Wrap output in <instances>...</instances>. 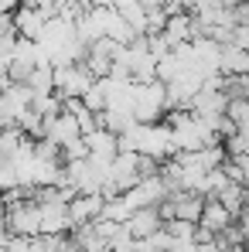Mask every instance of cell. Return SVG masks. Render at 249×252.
<instances>
[{"mask_svg":"<svg viewBox=\"0 0 249 252\" xmlns=\"http://www.w3.org/2000/svg\"><path fill=\"white\" fill-rule=\"evenodd\" d=\"M130 113L137 123H157L164 113V85L157 82H133V99H130Z\"/></svg>","mask_w":249,"mask_h":252,"instance_id":"cell-1","label":"cell"},{"mask_svg":"<svg viewBox=\"0 0 249 252\" xmlns=\"http://www.w3.org/2000/svg\"><path fill=\"white\" fill-rule=\"evenodd\" d=\"M3 225L10 235H41V208L38 201L31 198H17V201H7V215H3Z\"/></svg>","mask_w":249,"mask_h":252,"instance_id":"cell-2","label":"cell"},{"mask_svg":"<svg viewBox=\"0 0 249 252\" xmlns=\"http://www.w3.org/2000/svg\"><path fill=\"white\" fill-rule=\"evenodd\" d=\"M44 10L41 7H17L14 14H10V24H14V34L17 38H28V41H38L41 38V28H44Z\"/></svg>","mask_w":249,"mask_h":252,"instance_id":"cell-3","label":"cell"},{"mask_svg":"<svg viewBox=\"0 0 249 252\" xmlns=\"http://www.w3.org/2000/svg\"><path fill=\"white\" fill-rule=\"evenodd\" d=\"M82 133H79V123H75V116H69L65 109L58 113V116H48L44 120V140H51L58 150L62 147H69L72 140H79Z\"/></svg>","mask_w":249,"mask_h":252,"instance_id":"cell-4","label":"cell"},{"mask_svg":"<svg viewBox=\"0 0 249 252\" xmlns=\"http://www.w3.org/2000/svg\"><path fill=\"white\" fill-rule=\"evenodd\" d=\"M41 208V232L44 235H69L72 218H69V201H44Z\"/></svg>","mask_w":249,"mask_h":252,"instance_id":"cell-5","label":"cell"},{"mask_svg":"<svg viewBox=\"0 0 249 252\" xmlns=\"http://www.w3.org/2000/svg\"><path fill=\"white\" fill-rule=\"evenodd\" d=\"M167 205H171V215H174V218L198 225L205 198H202V194H195V191H171V194H167Z\"/></svg>","mask_w":249,"mask_h":252,"instance_id":"cell-6","label":"cell"},{"mask_svg":"<svg viewBox=\"0 0 249 252\" xmlns=\"http://www.w3.org/2000/svg\"><path fill=\"white\" fill-rule=\"evenodd\" d=\"M103 194H75L72 201H69V218H72V228L75 225H89V221H96L99 218V211H103Z\"/></svg>","mask_w":249,"mask_h":252,"instance_id":"cell-7","label":"cell"},{"mask_svg":"<svg viewBox=\"0 0 249 252\" xmlns=\"http://www.w3.org/2000/svg\"><path fill=\"white\" fill-rule=\"evenodd\" d=\"M161 34H164V41L171 44V48H178V44H188L191 38H195V31H191V14H188V10H178V14H171Z\"/></svg>","mask_w":249,"mask_h":252,"instance_id":"cell-8","label":"cell"},{"mask_svg":"<svg viewBox=\"0 0 249 252\" xmlns=\"http://www.w3.org/2000/svg\"><path fill=\"white\" fill-rule=\"evenodd\" d=\"M157 228H164L157 208H140V211H133V215L126 218V232H130L133 239H147V235H154Z\"/></svg>","mask_w":249,"mask_h":252,"instance_id":"cell-9","label":"cell"},{"mask_svg":"<svg viewBox=\"0 0 249 252\" xmlns=\"http://www.w3.org/2000/svg\"><path fill=\"white\" fill-rule=\"evenodd\" d=\"M218 75H249V51L232 48V44H222V55H218Z\"/></svg>","mask_w":249,"mask_h":252,"instance_id":"cell-10","label":"cell"},{"mask_svg":"<svg viewBox=\"0 0 249 252\" xmlns=\"http://www.w3.org/2000/svg\"><path fill=\"white\" fill-rule=\"evenodd\" d=\"M225 225H232V215L222 208L215 198H205V205H202V218H198V228H205L212 235H218Z\"/></svg>","mask_w":249,"mask_h":252,"instance_id":"cell-11","label":"cell"},{"mask_svg":"<svg viewBox=\"0 0 249 252\" xmlns=\"http://www.w3.org/2000/svg\"><path fill=\"white\" fill-rule=\"evenodd\" d=\"M212 198H215V201H218L222 208H225L229 215H232V218H236V215L243 211V205H246V188H243V184H232V181H229V184H225V188H218V191H215Z\"/></svg>","mask_w":249,"mask_h":252,"instance_id":"cell-12","label":"cell"},{"mask_svg":"<svg viewBox=\"0 0 249 252\" xmlns=\"http://www.w3.org/2000/svg\"><path fill=\"white\" fill-rule=\"evenodd\" d=\"M24 85L31 89V95H51V92H55V82H51V65H48V62L35 65Z\"/></svg>","mask_w":249,"mask_h":252,"instance_id":"cell-13","label":"cell"},{"mask_svg":"<svg viewBox=\"0 0 249 252\" xmlns=\"http://www.w3.org/2000/svg\"><path fill=\"white\" fill-rule=\"evenodd\" d=\"M167 249H171V235L164 228H157L147 239H137V252H167Z\"/></svg>","mask_w":249,"mask_h":252,"instance_id":"cell-14","label":"cell"},{"mask_svg":"<svg viewBox=\"0 0 249 252\" xmlns=\"http://www.w3.org/2000/svg\"><path fill=\"white\" fill-rule=\"evenodd\" d=\"M164 232L171 235V242L195 239V225H191V221H181V218H171V221H164Z\"/></svg>","mask_w":249,"mask_h":252,"instance_id":"cell-15","label":"cell"},{"mask_svg":"<svg viewBox=\"0 0 249 252\" xmlns=\"http://www.w3.org/2000/svg\"><path fill=\"white\" fill-rule=\"evenodd\" d=\"M65 235H31V252H62Z\"/></svg>","mask_w":249,"mask_h":252,"instance_id":"cell-16","label":"cell"},{"mask_svg":"<svg viewBox=\"0 0 249 252\" xmlns=\"http://www.w3.org/2000/svg\"><path fill=\"white\" fill-rule=\"evenodd\" d=\"M0 252H31V239H24V235H7V242L0 246Z\"/></svg>","mask_w":249,"mask_h":252,"instance_id":"cell-17","label":"cell"},{"mask_svg":"<svg viewBox=\"0 0 249 252\" xmlns=\"http://www.w3.org/2000/svg\"><path fill=\"white\" fill-rule=\"evenodd\" d=\"M229 44H232V48H243V51H249V24H236V28H232V38H229Z\"/></svg>","mask_w":249,"mask_h":252,"instance_id":"cell-18","label":"cell"},{"mask_svg":"<svg viewBox=\"0 0 249 252\" xmlns=\"http://www.w3.org/2000/svg\"><path fill=\"white\" fill-rule=\"evenodd\" d=\"M167 252H195V239H184V242H171Z\"/></svg>","mask_w":249,"mask_h":252,"instance_id":"cell-19","label":"cell"},{"mask_svg":"<svg viewBox=\"0 0 249 252\" xmlns=\"http://www.w3.org/2000/svg\"><path fill=\"white\" fill-rule=\"evenodd\" d=\"M92 7H113V0H89Z\"/></svg>","mask_w":249,"mask_h":252,"instance_id":"cell-20","label":"cell"},{"mask_svg":"<svg viewBox=\"0 0 249 252\" xmlns=\"http://www.w3.org/2000/svg\"><path fill=\"white\" fill-rule=\"evenodd\" d=\"M222 7H236V3H243V0H218Z\"/></svg>","mask_w":249,"mask_h":252,"instance_id":"cell-21","label":"cell"}]
</instances>
